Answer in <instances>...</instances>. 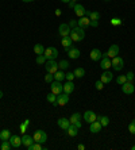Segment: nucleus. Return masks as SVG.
<instances>
[{"label":"nucleus","instance_id":"f257e3e1","mask_svg":"<svg viewBox=\"0 0 135 150\" xmlns=\"http://www.w3.org/2000/svg\"><path fill=\"white\" fill-rule=\"evenodd\" d=\"M69 37L72 38L73 42H80L83 41L85 38V28H81L78 26H76L74 28H72V31H70Z\"/></svg>","mask_w":135,"mask_h":150},{"label":"nucleus","instance_id":"f03ea898","mask_svg":"<svg viewBox=\"0 0 135 150\" xmlns=\"http://www.w3.org/2000/svg\"><path fill=\"white\" fill-rule=\"evenodd\" d=\"M111 65H112V68H114V70L120 72V70L124 68V61H123L122 57L116 56V57H114V58H111Z\"/></svg>","mask_w":135,"mask_h":150},{"label":"nucleus","instance_id":"7ed1b4c3","mask_svg":"<svg viewBox=\"0 0 135 150\" xmlns=\"http://www.w3.org/2000/svg\"><path fill=\"white\" fill-rule=\"evenodd\" d=\"M43 56H45L46 61H47V59H56L57 57H58V50H57V47H54V46L46 47Z\"/></svg>","mask_w":135,"mask_h":150},{"label":"nucleus","instance_id":"20e7f679","mask_svg":"<svg viewBox=\"0 0 135 150\" xmlns=\"http://www.w3.org/2000/svg\"><path fill=\"white\" fill-rule=\"evenodd\" d=\"M33 138H34V142H38L42 145V143H45L47 141V134L43 130H37L34 133V135H33Z\"/></svg>","mask_w":135,"mask_h":150},{"label":"nucleus","instance_id":"39448f33","mask_svg":"<svg viewBox=\"0 0 135 150\" xmlns=\"http://www.w3.org/2000/svg\"><path fill=\"white\" fill-rule=\"evenodd\" d=\"M45 67H46V72H47V73H52V74H54L57 70L59 69L58 64H57L54 59H47L45 62Z\"/></svg>","mask_w":135,"mask_h":150},{"label":"nucleus","instance_id":"423d86ee","mask_svg":"<svg viewBox=\"0 0 135 150\" xmlns=\"http://www.w3.org/2000/svg\"><path fill=\"white\" fill-rule=\"evenodd\" d=\"M135 91V87L134 84H132V81H126L124 84H122V92L126 95H131L134 93Z\"/></svg>","mask_w":135,"mask_h":150},{"label":"nucleus","instance_id":"0eeeda50","mask_svg":"<svg viewBox=\"0 0 135 150\" xmlns=\"http://www.w3.org/2000/svg\"><path fill=\"white\" fill-rule=\"evenodd\" d=\"M52 92L54 95H59V93H62L64 92V84H61V81H57V80H54L52 83Z\"/></svg>","mask_w":135,"mask_h":150},{"label":"nucleus","instance_id":"6e6552de","mask_svg":"<svg viewBox=\"0 0 135 150\" xmlns=\"http://www.w3.org/2000/svg\"><path fill=\"white\" fill-rule=\"evenodd\" d=\"M119 54V45H111V47L108 49L107 53H103V56L108 57V58H114V57H116Z\"/></svg>","mask_w":135,"mask_h":150},{"label":"nucleus","instance_id":"1a4fd4ad","mask_svg":"<svg viewBox=\"0 0 135 150\" xmlns=\"http://www.w3.org/2000/svg\"><path fill=\"white\" fill-rule=\"evenodd\" d=\"M70 31H72V28L69 27V25L68 23H61L58 27V34L61 35V37H68V35L70 34Z\"/></svg>","mask_w":135,"mask_h":150},{"label":"nucleus","instance_id":"9d476101","mask_svg":"<svg viewBox=\"0 0 135 150\" xmlns=\"http://www.w3.org/2000/svg\"><path fill=\"white\" fill-rule=\"evenodd\" d=\"M68 103H69V93L62 92V93L57 95V104L58 105H66Z\"/></svg>","mask_w":135,"mask_h":150},{"label":"nucleus","instance_id":"9b49d317","mask_svg":"<svg viewBox=\"0 0 135 150\" xmlns=\"http://www.w3.org/2000/svg\"><path fill=\"white\" fill-rule=\"evenodd\" d=\"M83 119L87 123H89V125H90L92 122L97 120V115L95 114L93 111H85V112H84V115H83Z\"/></svg>","mask_w":135,"mask_h":150},{"label":"nucleus","instance_id":"f8f14e48","mask_svg":"<svg viewBox=\"0 0 135 150\" xmlns=\"http://www.w3.org/2000/svg\"><path fill=\"white\" fill-rule=\"evenodd\" d=\"M11 142V145H12V147L14 149H18V147H20L22 146V137H19V135H12L11 134V137H10V139H8Z\"/></svg>","mask_w":135,"mask_h":150},{"label":"nucleus","instance_id":"ddd939ff","mask_svg":"<svg viewBox=\"0 0 135 150\" xmlns=\"http://www.w3.org/2000/svg\"><path fill=\"white\" fill-rule=\"evenodd\" d=\"M101 129H103V126H101V123L99 122V120H95V122H92V123H90V126H89V131L92 134L100 133Z\"/></svg>","mask_w":135,"mask_h":150},{"label":"nucleus","instance_id":"4468645a","mask_svg":"<svg viewBox=\"0 0 135 150\" xmlns=\"http://www.w3.org/2000/svg\"><path fill=\"white\" fill-rule=\"evenodd\" d=\"M112 79H114V74H112L110 70H104L100 76V80L103 81L104 84H110L112 81Z\"/></svg>","mask_w":135,"mask_h":150},{"label":"nucleus","instance_id":"2eb2a0df","mask_svg":"<svg viewBox=\"0 0 135 150\" xmlns=\"http://www.w3.org/2000/svg\"><path fill=\"white\" fill-rule=\"evenodd\" d=\"M77 26L81 28H87L90 26V19L88 16H81L78 18V22H77Z\"/></svg>","mask_w":135,"mask_h":150},{"label":"nucleus","instance_id":"dca6fc26","mask_svg":"<svg viewBox=\"0 0 135 150\" xmlns=\"http://www.w3.org/2000/svg\"><path fill=\"white\" fill-rule=\"evenodd\" d=\"M111 67H112V65H111V58H108V57H105V56L101 57V59H100V68H101V69H103V70H108Z\"/></svg>","mask_w":135,"mask_h":150},{"label":"nucleus","instance_id":"f3484780","mask_svg":"<svg viewBox=\"0 0 135 150\" xmlns=\"http://www.w3.org/2000/svg\"><path fill=\"white\" fill-rule=\"evenodd\" d=\"M89 57L92 61H100L103 57V53L100 52V49H92L89 53Z\"/></svg>","mask_w":135,"mask_h":150},{"label":"nucleus","instance_id":"a211bd4d","mask_svg":"<svg viewBox=\"0 0 135 150\" xmlns=\"http://www.w3.org/2000/svg\"><path fill=\"white\" fill-rule=\"evenodd\" d=\"M61 43H62L65 52H68V50H69L70 47L73 46V41H72V38H70L69 35H68V37H62V39H61Z\"/></svg>","mask_w":135,"mask_h":150},{"label":"nucleus","instance_id":"6ab92c4d","mask_svg":"<svg viewBox=\"0 0 135 150\" xmlns=\"http://www.w3.org/2000/svg\"><path fill=\"white\" fill-rule=\"evenodd\" d=\"M73 10H74V14H76V16L81 18V16H85V8H84V6H81V4L76 3V6L73 7Z\"/></svg>","mask_w":135,"mask_h":150},{"label":"nucleus","instance_id":"aec40b11","mask_svg":"<svg viewBox=\"0 0 135 150\" xmlns=\"http://www.w3.org/2000/svg\"><path fill=\"white\" fill-rule=\"evenodd\" d=\"M66 53H68V57H69V58H72V59H77L80 57V54H81V52H80L77 47H73V46Z\"/></svg>","mask_w":135,"mask_h":150},{"label":"nucleus","instance_id":"412c9836","mask_svg":"<svg viewBox=\"0 0 135 150\" xmlns=\"http://www.w3.org/2000/svg\"><path fill=\"white\" fill-rule=\"evenodd\" d=\"M57 125H58L59 129L68 130V127L70 126V122H69V119H68V118H59L58 122H57Z\"/></svg>","mask_w":135,"mask_h":150},{"label":"nucleus","instance_id":"4be33fe9","mask_svg":"<svg viewBox=\"0 0 135 150\" xmlns=\"http://www.w3.org/2000/svg\"><path fill=\"white\" fill-rule=\"evenodd\" d=\"M33 143H34V138L30 135H27V134H23V137H22V145H24L26 147L31 146Z\"/></svg>","mask_w":135,"mask_h":150},{"label":"nucleus","instance_id":"5701e85b","mask_svg":"<svg viewBox=\"0 0 135 150\" xmlns=\"http://www.w3.org/2000/svg\"><path fill=\"white\" fill-rule=\"evenodd\" d=\"M85 16H88L90 21L97 22L100 19V12H97V11H87V12H85Z\"/></svg>","mask_w":135,"mask_h":150},{"label":"nucleus","instance_id":"b1692460","mask_svg":"<svg viewBox=\"0 0 135 150\" xmlns=\"http://www.w3.org/2000/svg\"><path fill=\"white\" fill-rule=\"evenodd\" d=\"M74 84H73V81H68L66 80V83L64 84V92H65V93H72L73 91H74Z\"/></svg>","mask_w":135,"mask_h":150},{"label":"nucleus","instance_id":"393cba45","mask_svg":"<svg viewBox=\"0 0 135 150\" xmlns=\"http://www.w3.org/2000/svg\"><path fill=\"white\" fill-rule=\"evenodd\" d=\"M65 131H66V134H68L69 137H72V138L78 134V129H77L74 125H70L69 127H68V130H65Z\"/></svg>","mask_w":135,"mask_h":150},{"label":"nucleus","instance_id":"a878e982","mask_svg":"<svg viewBox=\"0 0 135 150\" xmlns=\"http://www.w3.org/2000/svg\"><path fill=\"white\" fill-rule=\"evenodd\" d=\"M46 99H47L49 103H52L54 107H57V105H58V104H57V95H54L53 92H50V93L46 96Z\"/></svg>","mask_w":135,"mask_h":150},{"label":"nucleus","instance_id":"bb28decb","mask_svg":"<svg viewBox=\"0 0 135 150\" xmlns=\"http://www.w3.org/2000/svg\"><path fill=\"white\" fill-rule=\"evenodd\" d=\"M34 53L38 56V54H43L45 53V46L42 45V43H37L34 46Z\"/></svg>","mask_w":135,"mask_h":150},{"label":"nucleus","instance_id":"cd10ccee","mask_svg":"<svg viewBox=\"0 0 135 150\" xmlns=\"http://www.w3.org/2000/svg\"><path fill=\"white\" fill-rule=\"evenodd\" d=\"M73 73H74V76H76L77 79H83V77L85 76V69H84V68H76Z\"/></svg>","mask_w":135,"mask_h":150},{"label":"nucleus","instance_id":"c85d7f7f","mask_svg":"<svg viewBox=\"0 0 135 150\" xmlns=\"http://www.w3.org/2000/svg\"><path fill=\"white\" fill-rule=\"evenodd\" d=\"M97 120L101 123V126H103V127H107V126L110 125V118H108V116H105V115L97 116Z\"/></svg>","mask_w":135,"mask_h":150},{"label":"nucleus","instance_id":"c756f323","mask_svg":"<svg viewBox=\"0 0 135 150\" xmlns=\"http://www.w3.org/2000/svg\"><path fill=\"white\" fill-rule=\"evenodd\" d=\"M81 120V115H80L78 112H74L72 116L69 118V122H70V125H74V123H77V122H80Z\"/></svg>","mask_w":135,"mask_h":150},{"label":"nucleus","instance_id":"7c9ffc66","mask_svg":"<svg viewBox=\"0 0 135 150\" xmlns=\"http://www.w3.org/2000/svg\"><path fill=\"white\" fill-rule=\"evenodd\" d=\"M54 80H57V81H62V80H65V73H64L61 69H58L54 73Z\"/></svg>","mask_w":135,"mask_h":150},{"label":"nucleus","instance_id":"2f4dec72","mask_svg":"<svg viewBox=\"0 0 135 150\" xmlns=\"http://www.w3.org/2000/svg\"><path fill=\"white\" fill-rule=\"evenodd\" d=\"M10 137H11V131L10 130H3L1 133H0V139L1 141H7V139H10Z\"/></svg>","mask_w":135,"mask_h":150},{"label":"nucleus","instance_id":"473e14b6","mask_svg":"<svg viewBox=\"0 0 135 150\" xmlns=\"http://www.w3.org/2000/svg\"><path fill=\"white\" fill-rule=\"evenodd\" d=\"M0 149L1 150H11L12 149V145H11L10 141H1V145H0Z\"/></svg>","mask_w":135,"mask_h":150},{"label":"nucleus","instance_id":"72a5a7b5","mask_svg":"<svg viewBox=\"0 0 135 150\" xmlns=\"http://www.w3.org/2000/svg\"><path fill=\"white\" fill-rule=\"evenodd\" d=\"M58 68L61 70L68 69V68H69V62H68L66 59H62V61H59V62H58Z\"/></svg>","mask_w":135,"mask_h":150},{"label":"nucleus","instance_id":"f704fd0d","mask_svg":"<svg viewBox=\"0 0 135 150\" xmlns=\"http://www.w3.org/2000/svg\"><path fill=\"white\" fill-rule=\"evenodd\" d=\"M35 62L38 64V65H43V64L46 62L45 56H43V54H38V56H37V59H35Z\"/></svg>","mask_w":135,"mask_h":150},{"label":"nucleus","instance_id":"c9c22d12","mask_svg":"<svg viewBox=\"0 0 135 150\" xmlns=\"http://www.w3.org/2000/svg\"><path fill=\"white\" fill-rule=\"evenodd\" d=\"M27 149H28V150H42V149H43V147L41 146V143H38V142H34V143H33V145H31V146H28Z\"/></svg>","mask_w":135,"mask_h":150},{"label":"nucleus","instance_id":"e433bc0d","mask_svg":"<svg viewBox=\"0 0 135 150\" xmlns=\"http://www.w3.org/2000/svg\"><path fill=\"white\" fill-rule=\"evenodd\" d=\"M30 125V120H28V119H26V120H24V123H22L20 125V127H19V129H20V131L22 133H26V130H27V126Z\"/></svg>","mask_w":135,"mask_h":150},{"label":"nucleus","instance_id":"4c0bfd02","mask_svg":"<svg viewBox=\"0 0 135 150\" xmlns=\"http://www.w3.org/2000/svg\"><path fill=\"white\" fill-rule=\"evenodd\" d=\"M111 25L112 26H120L122 25V19H120V18H112V19H111Z\"/></svg>","mask_w":135,"mask_h":150},{"label":"nucleus","instance_id":"58836bf2","mask_svg":"<svg viewBox=\"0 0 135 150\" xmlns=\"http://www.w3.org/2000/svg\"><path fill=\"white\" fill-rule=\"evenodd\" d=\"M95 87H96L97 91H101V89L104 88V83H103L101 80H97L96 83H95Z\"/></svg>","mask_w":135,"mask_h":150},{"label":"nucleus","instance_id":"ea45409f","mask_svg":"<svg viewBox=\"0 0 135 150\" xmlns=\"http://www.w3.org/2000/svg\"><path fill=\"white\" fill-rule=\"evenodd\" d=\"M128 131H130V134L135 135V122H134V120H132V122L128 125Z\"/></svg>","mask_w":135,"mask_h":150},{"label":"nucleus","instance_id":"a19ab883","mask_svg":"<svg viewBox=\"0 0 135 150\" xmlns=\"http://www.w3.org/2000/svg\"><path fill=\"white\" fill-rule=\"evenodd\" d=\"M126 81H127L126 76H118V77H116V83H118L119 85H122V84H124Z\"/></svg>","mask_w":135,"mask_h":150},{"label":"nucleus","instance_id":"79ce46f5","mask_svg":"<svg viewBox=\"0 0 135 150\" xmlns=\"http://www.w3.org/2000/svg\"><path fill=\"white\" fill-rule=\"evenodd\" d=\"M45 81H46V83H53V81H54V74L47 73L45 76Z\"/></svg>","mask_w":135,"mask_h":150},{"label":"nucleus","instance_id":"37998d69","mask_svg":"<svg viewBox=\"0 0 135 150\" xmlns=\"http://www.w3.org/2000/svg\"><path fill=\"white\" fill-rule=\"evenodd\" d=\"M74 77H76V76H74V73H73V72H68V73L65 74V79L68 81H73V80H74Z\"/></svg>","mask_w":135,"mask_h":150},{"label":"nucleus","instance_id":"c03bdc74","mask_svg":"<svg viewBox=\"0 0 135 150\" xmlns=\"http://www.w3.org/2000/svg\"><path fill=\"white\" fill-rule=\"evenodd\" d=\"M126 79H127V81H134V73H132V72H128V73L126 74Z\"/></svg>","mask_w":135,"mask_h":150},{"label":"nucleus","instance_id":"a18cd8bd","mask_svg":"<svg viewBox=\"0 0 135 150\" xmlns=\"http://www.w3.org/2000/svg\"><path fill=\"white\" fill-rule=\"evenodd\" d=\"M68 25H69V27L70 28H74L77 26V21H74V19H72V21L69 22V23H68Z\"/></svg>","mask_w":135,"mask_h":150},{"label":"nucleus","instance_id":"49530a36","mask_svg":"<svg viewBox=\"0 0 135 150\" xmlns=\"http://www.w3.org/2000/svg\"><path fill=\"white\" fill-rule=\"evenodd\" d=\"M54 14H56V16H61V14H62V11L59 10V8H57V10H56V12H54Z\"/></svg>","mask_w":135,"mask_h":150},{"label":"nucleus","instance_id":"de8ad7c7","mask_svg":"<svg viewBox=\"0 0 135 150\" xmlns=\"http://www.w3.org/2000/svg\"><path fill=\"white\" fill-rule=\"evenodd\" d=\"M74 126H76L77 129H81V120H80V122H77V123H74Z\"/></svg>","mask_w":135,"mask_h":150},{"label":"nucleus","instance_id":"09e8293b","mask_svg":"<svg viewBox=\"0 0 135 150\" xmlns=\"http://www.w3.org/2000/svg\"><path fill=\"white\" fill-rule=\"evenodd\" d=\"M77 149H78V150H85V146H84V145H78V146H77Z\"/></svg>","mask_w":135,"mask_h":150},{"label":"nucleus","instance_id":"8fccbe9b","mask_svg":"<svg viewBox=\"0 0 135 150\" xmlns=\"http://www.w3.org/2000/svg\"><path fill=\"white\" fill-rule=\"evenodd\" d=\"M22 1H24V3H30V1H34V0H22Z\"/></svg>","mask_w":135,"mask_h":150},{"label":"nucleus","instance_id":"3c124183","mask_svg":"<svg viewBox=\"0 0 135 150\" xmlns=\"http://www.w3.org/2000/svg\"><path fill=\"white\" fill-rule=\"evenodd\" d=\"M61 1H62V3H66V4H68V3L70 1V0H61Z\"/></svg>","mask_w":135,"mask_h":150},{"label":"nucleus","instance_id":"603ef678","mask_svg":"<svg viewBox=\"0 0 135 150\" xmlns=\"http://www.w3.org/2000/svg\"><path fill=\"white\" fill-rule=\"evenodd\" d=\"M1 98H3V92L0 91V99H1Z\"/></svg>","mask_w":135,"mask_h":150},{"label":"nucleus","instance_id":"864d4df0","mask_svg":"<svg viewBox=\"0 0 135 150\" xmlns=\"http://www.w3.org/2000/svg\"><path fill=\"white\" fill-rule=\"evenodd\" d=\"M131 149H132V150H135V145H134V146H132V147H131Z\"/></svg>","mask_w":135,"mask_h":150},{"label":"nucleus","instance_id":"5fc2aeb1","mask_svg":"<svg viewBox=\"0 0 135 150\" xmlns=\"http://www.w3.org/2000/svg\"><path fill=\"white\" fill-rule=\"evenodd\" d=\"M73 1H76V3H77V1H78V0H73Z\"/></svg>","mask_w":135,"mask_h":150},{"label":"nucleus","instance_id":"6e6d98bb","mask_svg":"<svg viewBox=\"0 0 135 150\" xmlns=\"http://www.w3.org/2000/svg\"><path fill=\"white\" fill-rule=\"evenodd\" d=\"M104 1H110V0H104Z\"/></svg>","mask_w":135,"mask_h":150},{"label":"nucleus","instance_id":"4d7b16f0","mask_svg":"<svg viewBox=\"0 0 135 150\" xmlns=\"http://www.w3.org/2000/svg\"><path fill=\"white\" fill-rule=\"evenodd\" d=\"M134 122H135V119H134Z\"/></svg>","mask_w":135,"mask_h":150},{"label":"nucleus","instance_id":"13d9d810","mask_svg":"<svg viewBox=\"0 0 135 150\" xmlns=\"http://www.w3.org/2000/svg\"><path fill=\"white\" fill-rule=\"evenodd\" d=\"M134 3H135V1H134Z\"/></svg>","mask_w":135,"mask_h":150}]
</instances>
